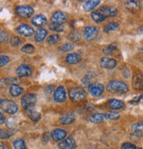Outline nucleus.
Segmentation results:
<instances>
[{
	"label": "nucleus",
	"mask_w": 143,
	"mask_h": 149,
	"mask_svg": "<svg viewBox=\"0 0 143 149\" xmlns=\"http://www.w3.org/2000/svg\"><path fill=\"white\" fill-rule=\"evenodd\" d=\"M107 89L110 92H113V93H126L129 90V87L123 81L112 80L108 83Z\"/></svg>",
	"instance_id": "nucleus-1"
},
{
	"label": "nucleus",
	"mask_w": 143,
	"mask_h": 149,
	"mask_svg": "<svg viewBox=\"0 0 143 149\" xmlns=\"http://www.w3.org/2000/svg\"><path fill=\"white\" fill-rule=\"evenodd\" d=\"M37 97L34 94H27L21 98V106L24 109L30 111L34 109Z\"/></svg>",
	"instance_id": "nucleus-2"
},
{
	"label": "nucleus",
	"mask_w": 143,
	"mask_h": 149,
	"mask_svg": "<svg viewBox=\"0 0 143 149\" xmlns=\"http://www.w3.org/2000/svg\"><path fill=\"white\" fill-rule=\"evenodd\" d=\"M86 96L87 95H86L85 91L80 86L72 87L69 90V97L74 102H81L85 100Z\"/></svg>",
	"instance_id": "nucleus-3"
},
{
	"label": "nucleus",
	"mask_w": 143,
	"mask_h": 149,
	"mask_svg": "<svg viewBox=\"0 0 143 149\" xmlns=\"http://www.w3.org/2000/svg\"><path fill=\"white\" fill-rule=\"evenodd\" d=\"M0 109L10 115H13L17 113L19 109L16 102L11 100H2L1 102H0Z\"/></svg>",
	"instance_id": "nucleus-4"
},
{
	"label": "nucleus",
	"mask_w": 143,
	"mask_h": 149,
	"mask_svg": "<svg viewBox=\"0 0 143 149\" xmlns=\"http://www.w3.org/2000/svg\"><path fill=\"white\" fill-rule=\"evenodd\" d=\"M15 13L21 18H30L34 13V8L30 6H20L15 8Z\"/></svg>",
	"instance_id": "nucleus-5"
},
{
	"label": "nucleus",
	"mask_w": 143,
	"mask_h": 149,
	"mask_svg": "<svg viewBox=\"0 0 143 149\" xmlns=\"http://www.w3.org/2000/svg\"><path fill=\"white\" fill-rule=\"evenodd\" d=\"M98 36V28L94 26H88L84 28L83 30V36L84 38L90 42L95 40Z\"/></svg>",
	"instance_id": "nucleus-6"
},
{
	"label": "nucleus",
	"mask_w": 143,
	"mask_h": 149,
	"mask_svg": "<svg viewBox=\"0 0 143 149\" xmlns=\"http://www.w3.org/2000/svg\"><path fill=\"white\" fill-rule=\"evenodd\" d=\"M88 89H89V92L90 93V95L92 96H94V97L100 96L104 92V86H103V85L101 84V83H98V82L89 84V86H88Z\"/></svg>",
	"instance_id": "nucleus-7"
},
{
	"label": "nucleus",
	"mask_w": 143,
	"mask_h": 149,
	"mask_svg": "<svg viewBox=\"0 0 143 149\" xmlns=\"http://www.w3.org/2000/svg\"><path fill=\"white\" fill-rule=\"evenodd\" d=\"M16 31L20 36H23L25 37H30L35 33L33 27H31L30 26H28V25H26V24H22V25L19 26L16 28Z\"/></svg>",
	"instance_id": "nucleus-8"
},
{
	"label": "nucleus",
	"mask_w": 143,
	"mask_h": 149,
	"mask_svg": "<svg viewBox=\"0 0 143 149\" xmlns=\"http://www.w3.org/2000/svg\"><path fill=\"white\" fill-rule=\"evenodd\" d=\"M54 100L57 102H64L66 100V91L64 86H60L55 90Z\"/></svg>",
	"instance_id": "nucleus-9"
},
{
	"label": "nucleus",
	"mask_w": 143,
	"mask_h": 149,
	"mask_svg": "<svg viewBox=\"0 0 143 149\" xmlns=\"http://www.w3.org/2000/svg\"><path fill=\"white\" fill-rule=\"evenodd\" d=\"M100 65H101V67H103L104 69L111 70L117 66V61L113 58L103 57L100 60Z\"/></svg>",
	"instance_id": "nucleus-10"
},
{
	"label": "nucleus",
	"mask_w": 143,
	"mask_h": 149,
	"mask_svg": "<svg viewBox=\"0 0 143 149\" xmlns=\"http://www.w3.org/2000/svg\"><path fill=\"white\" fill-rule=\"evenodd\" d=\"M50 20H51L52 23L63 24L66 20V14L62 11H57L52 14V16L50 18Z\"/></svg>",
	"instance_id": "nucleus-11"
},
{
	"label": "nucleus",
	"mask_w": 143,
	"mask_h": 149,
	"mask_svg": "<svg viewBox=\"0 0 143 149\" xmlns=\"http://www.w3.org/2000/svg\"><path fill=\"white\" fill-rule=\"evenodd\" d=\"M101 15H103L105 19L108 17H112L115 16L118 13V10L114 7H109V6H103L101 8H99V10L97 11Z\"/></svg>",
	"instance_id": "nucleus-12"
},
{
	"label": "nucleus",
	"mask_w": 143,
	"mask_h": 149,
	"mask_svg": "<svg viewBox=\"0 0 143 149\" xmlns=\"http://www.w3.org/2000/svg\"><path fill=\"white\" fill-rule=\"evenodd\" d=\"M16 73L19 77H30L32 74V68L29 65H21L17 68Z\"/></svg>",
	"instance_id": "nucleus-13"
},
{
	"label": "nucleus",
	"mask_w": 143,
	"mask_h": 149,
	"mask_svg": "<svg viewBox=\"0 0 143 149\" xmlns=\"http://www.w3.org/2000/svg\"><path fill=\"white\" fill-rule=\"evenodd\" d=\"M76 147V143L72 137H68L66 139H63L59 144V149H74Z\"/></svg>",
	"instance_id": "nucleus-14"
},
{
	"label": "nucleus",
	"mask_w": 143,
	"mask_h": 149,
	"mask_svg": "<svg viewBox=\"0 0 143 149\" xmlns=\"http://www.w3.org/2000/svg\"><path fill=\"white\" fill-rule=\"evenodd\" d=\"M66 137V132L63 129H56L51 132V138L55 141H62Z\"/></svg>",
	"instance_id": "nucleus-15"
},
{
	"label": "nucleus",
	"mask_w": 143,
	"mask_h": 149,
	"mask_svg": "<svg viewBox=\"0 0 143 149\" xmlns=\"http://www.w3.org/2000/svg\"><path fill=\"white\" fill-rule=\"evenodd\" d=\"M108 106L112 109L119 110L125 107V102L123 101L118 100V99H110L108 102Z\"/></svg>",
	"instance_id": "nucleus-16"
},
{
	"label": "nucleus",
	"mask_w": 143,
	"mask_h": 149,
	"mask_svg": "<svg viewBox=\"0 0 143 149\" xmlns=\"http://www.w3.org/2000/svg\"><path fill=\"white\" fill-rule=\"evenodd\" d=\"M81 60V56L77 54V53H72V54H69L66 56V61L67 62V64L69 65H77L78 63H80Z\"/></svg>",
	"instance_id": "nucleus-17"
},
{
	"label": "nucleus",
	"mask_w": 143,
	"mask_h": 149,
	"mask_svg": "<svg viewBox=\"0 0 143 149\" xmlns=\"http://www.w3.org/2000/svg\"><path fill=\"white\" fill-rule=\"evenodd\" d=\"M32 24L35 26H37V27H40L43 25H45L47 23V19L44 15L43 14H38L36 16H35L32 20H31Z\"/></svg>",
	"instance_id": "nucleus-18"
},
{
	"label": "nucleus",
	"mask_w": 143,
	"mask_h": 149,
	"mask_svg": "<svg viewBox=\"0 0 143 149\" xmlns=\"http://www.w3.org/2000/svg\"><path fill=\"white\" fill-rule=\"evenodd\" d=\"M106 120L105 114L103 113H95L89 116V121L94 124H100Z\"/></svg>",
	"instance_id": "nucleus-19"
},
{
	"label": "nucleus",
	"mask_w": 143,
	"mask_h": 149,
	"mask_svg": "<svg viewBox=\"0 0 143 149\" xmlns=\"http://www.w3.org/2000/svg\"><path fill=\"white\" fill-rule=\"evenodd\" d=\"M101 3L100 0H89V1H87L84 6H83V9L85 12H91L92 10H94L99 4Z\"/></svg>",
	"instance_id": "nucleus-20"
},
{
	"label": "nucleus",
	"mask_w": 143,
	"mask_h": 149,
	"mask_svg": "<svg viewBox=\"0 0 143 149\" xmlns=\"http://www.w3.org/2000/svg\"><path fill=\"white\" fill-rule=\"evenodd\" d=\"M23 92H24V89L21 86H20L19 85L14 84L10 86V95L13 97L20 96V95L23 94Z\"/></svg>",
	"instance_id": "nucleus-21"
},
{
	"label": "nucleus",
	"mask_w": 143,
	"mask_h": 149,
	"mask_svg": "<svg viewBox=\"0 0 143 149\" xmlns=\"http://www.w3.org/2000/svg\"><path fill=\"white\" fill-rule=\"evenodd\" d=\"M47 34H48V31L46 30V29H44V28L38 29L35 34V41L36 42H43L45 39V37L47 36Z\"/></svg>",
	"instance_id": "nucleus-22"
},
{
	"label": "nucleus",
	"mask_w": 143,
	"mask_h": 149,
	"mask_svg": "<svg viewBox=\"0 0 143 149\" xmlns=\"http://www.w3.org/2000/svg\"><path fill=\"white\" fill-rule=\"evenodd\" d=\"M74 120H75V115L73 113L66 114L65 116H61V118H60V122L63 125H70L73 122H74Z\"/></svg>",
	"instance_id": "nucleus-23"
},
{
	"label": "nucleus",
	"mask_w": 143,
	"mask_h": 149,
	"mask_svg": "<svg viewBox=\"0 0 143 149\" xmlns=\"http://www.w3.org/2000/svg\"><path fill=\"white\" fill-rule=\"evenodd\" d=\"M132 132L136 136H142L143 133V124L142 122L135 123L132 125Z\"/></svg>",
	"instance_id": "nucleus-24"
},
{
	"label": "nucleus",
	"mask_w": 143,
	"mask_h": 149,
	"mask_svg": "<svg viewBox=\"0 0 143 149\" xmlns=\"http://www.w3.org/2000/svg\"><path fill=\"white\" fill-rule=\"evenodd\" d=\"M125 6L131 12H137L140 7L138 1H126L125 2Z\"/></svg>",
	"instance_id": "nucleus-25"
},
{
	"label": "nucleus",
	"mask_w": 143,
	"mask_h": 149,
	"mask_svg": "<svg viewBox=\"0 0 143 149\" xmlns=\"http://www.w3.org/2000/svg\"><path fill=\"white\" fill-rule=\"evenodd\" d=\"M119 27V24L115 21H110L108 24L105 25L104 28H103V32L104 33H110L112 31L117 30Z\"/></svg>",
	"instance_id": "nucleus-26"
},
{
	"label": "nucleus",
	"mask_w": 143,
	"mask_h": 149,
	"mask_svg": "<svg viewBox=\"0 0 143 149\" xmlns=\"http://www.w3.org/2000/svg\"><path fill=\"white\" fill-rule=\"evenodd\" d=\"M18 79L16 78H7V79H3L0 80V86L1 87H6L9 85H14L17 82Z\"/></svg>",
	"instance_id": "nucleus-27"
},
{
	"label": "nucleus",
	"mask_w": 143,
	"mask_h": 149,
	"mask_svg": "<svg viewBox=\"0 0 143 149\" xmlns=\"http://www.w3.org/2000/svg\"><path fill=\"white\" fill-rule=\"evenodd\" d=\"M49 28L50 29L51 31L57 32V33H61L64 31L65 26L64 24H56V23H51L49 26Z\"/></svg>",
	"instance_id": "nucleus-28"
},
{
	"label": "nucleus",
	"mask_w": 143,
	"mask_h": 149,
	"mask_svg": "<svg viewBox=\"0 0 143 149\" xmlns=\"http://www.w3.org/2000/svg\"><path fill=\"white\" fill-rule=\"evenodd\" d=\"M142 76H141V74H140V75H136L135 77H134V79H133V86H134V88H136V89H142Z\"/></svg>",
	"instance_id": "nucleus-29"
},
{
	"label": "nucleus",
	"mask_w": 143,
	"mask_h": 149,
	"mask_svg": "<svg viewBox=\"0 0 143 149\" xmlns=\"http://www.w3.org/2000/svg\"><path fill=\"white\" fill-rule=\"evenodd\" d=\"M60 41V36L57 34H54V35H51L48 38H47V42L49 44H51V45H54V44H57L59 43Z\"/></svg>",
	"instance_id": "nucleus-30"
},
{
	"label": "nucleus",
	"mask_w": 143,
	"mask_h": 149,
	"mask_svg": "<svg viewBox=\"0 0 143 149\" xmlns=\"http://www.w3.org/2000/svg\"><path fill=\"white\" fill-rule=\"evenodd\" d=\"M91 18L96 23H102L103 21L105 20V18L103 15H101L98 12H93L91 13Z\"/></svg>",
	"instance_id": "nucleus-31"
},
{
	"label": "nucleus",
	"mask_w": 143,
	"mask_h": 149,
	"mask_svg": "<svg viewBox=\"0 0 143 149\" xmlns=\"http://www.w3.org/2000/svg\"><path fill=\"white\" fill-rule=\"evenodd\" d=\"M106 119H110V120H118L120 117V114L116 111H110L105 114Z\"/></svg>",
	"instance_id": "nucleus-32"
},
{
	"label": "nucleus",
	"mask_w": 143,
	"mask_h": 149,
	"mask_svg": "<svg viewBox=\"0 0 143 149\" xmlns=\"http://www.w3.org/2000/svg\"><path fill=\"white\" fill-rule=\"evenodd\" d=\"M13 147L14 149H26V143L23 139H18L13 141Z\"/></svg>",
	"instance_id": "nucleus-33"
},
{
	"label": "nucleus",
	"mask_w": 143,
	"mask_h": 149,
	"mask_svg": "<svg viewBox=\"0 0 143 149\" xmlns=\"http://www.w3.org/2000/svg\"><path fill=\"white\" fill-rule=\"evenodd\" d=\"M35 46L32 44H26L25 46H23V48L21 49L22 52L27 54V55H31L35 52Z\"/></svg>",
	"instance_id": "nucleus-34"
},
{
	"label": "nucleus",
	"mask_w": 143,
	"mask_h": 149,
	"mask_svg": "<svg viewBox=\"0 0 143 149\" xmlns=\"http://www.w3.org/2000/svg\"><path fill=\"white\" fill-rule=\"evenodd\" d=\"M28 116H29V118L31 119V120L33 121H38L41 119V115L36 112V111H33V110H30L28 111Z\"/></svg>",
	"instance_id": "nucleus-35"
},
{
	"label": "nucleus",
	"mask_w": 143,
	"mask_h": 149,
	"mask_svg": "<svg viewBox=\"0 0 143 149\" xmlns=\"http://www.w3.org/2000/svg\"><path fill=\"white\" fill-rule=\"evenodd\" d=\"M73 49H74V45L73 43H71V42H66L65 44H63L61 46L60 50L62 52H69V51H72Z\"/></svg>",
	"instance_id": "nucleus-36"
},
{
	"label": "nucleus",
	"mask_w": 143,
	"mask_h": 149,
	"mask_svg": "<svg viewBox=\"0 0 143 149\" xmlns=\"http://www.w3.org/2000/svg\"><path fill=\"white\" fill-rule=\"evenodd\" d=\"M21 43H22V41L17 36H13L10 39V44L14 48L19 47L20 45H21Z\"/></svg>",
	"instance_id": "nucleus-37"
},
{
	"label": "nucleus",
	"mask_w": 143,
	"mask_h": 149,
	"mask_svg": "<svg viewBox=\"0 0 143 149\" xmlns=\"http://www.w3.org/2000/svg\"><path fill=\"white\" fill-rule=\"evenodd\" d=\"M13 136V132L4 129H0V139H6Z\"/></svg>",
	"instance_id": "nucleus-38"
},
{
	"label": "nucleus",
	"mask_w": 143,
	"mask_h": 149,
	"mask_svg": "<svg viewBox=\"0 0 143 149\" xmlns=\"http://www.w3.org/2000/svg\"><path fill=\"white\" fill-rule=\"evenodd\" d=\"M10 62V57L7 56H0V67L6 65Z\"/></svg>",
	"instance_id": "nucleus-39"
},
{
	"label": "nucleus",
	"mask_w": 143,
	"mask_h": 149,
	"mask_svg": "<svg viewBox=\"0 0 143 149\" xmlns=\"http://www.w3.org/2000/svg\"><path fill=\"white\" fill-rule=\"evenodd\" d=\"M116 50H117V47L115 45H110V46L105 48V49L103 50V52L106 55H111V54H113L114 52H115Z\"/></svg>",
	"instance_id": "nucleus-40"
},
{
	"label": "nucleus",
	"mask_w": 143,
	"mask_h": 149,
	"mask_svg": "<svg viewBox=\"0 0 143 149\" xmlns=\"http://www.w3.org/2000/svg\"><path fill=\"white\" fill-rule=\"evenodd\" d=\"M121 149H140V148L137 147L134 144L126 142V143H124V144L122 145Z\"/></svg>",
	"instance_id": "nucleus-41"
},
{
	"label": "nucleus",
	"mask_w": 143,
	"mask_h": 149,
	"mask_svg": "<svg viewBox=\"0 0 143 149\" xmlns=\"http://www.w3.org/2000/svg\"><path fill=\"white\" fill-rule=\"evenodd\" d=\"M69 38L72 40V41H75V42H79L80 39V34H78L77 31H73L70 34L69 36Z\"/></svg>",
	"instance_id": "nucleus-42"
},
{
	"label": "nucleus",
	"mask_w": 143,
	"mask_h": 149,
	"mask_svg": "<svg viewBox=\"0 0 143 149\" xmlns=\"http://www.w3.org/2000/svg\"><path fill=\"white\" fill-rule=\"evenodd\" d=\"M8 39V34L3 30H0V43L6 42Z\"/></svg>",
	"instance_id": "nucleus-43"
},
{
	"label": "nucleus",
	"mask_w": 143,
	"mask_h": 149,
	"mask_svg": "<svg viewBox=\"0 0 143 149\" xmlns=\"http://www.w3.org/2000/svg\"><path fill=\"white\" fill-rule=\"evenodd\" d=\"M52 92H54V86H48L45 88V93L46 94H51Z\"/></svg>",
	"instance_id": "nucleus-44"
},
{
	"label": "nucleus",
	"mask_w": 143,
	"mask_h": 149,
	"mask_svg": "<svg viewBox=\"0 0 143 149\" xmlns=\"http://www.w3.org/2000/svg\"><path fill=\"white\" fill-rule=\"evenodd\" d=\"M141 97H142V95H140V97H137V98L133 99V101H131V102H130V103H131V104H137V103L141 100Z\"/></svg>",
	"instance_id": "nucleus-45"
},
{
	"label": "nucleus",
	"mask_w": 143,
	"mask_h": 149,
	"mask_svg": "<svg viewBox=\"0 0 143 149\" xmlns=\"http://www.w3.org/2000/svg\"><path fill=\"white\" fill-rule=\"evenodd\" d=\"M0 149H10V146L6 143H2L0 144Z\"/></svg>",
	"instance_id": "nucleus-46"
},
{
	"label": "nucleus",
	"mask_w": 143,
	"mask_h": 149,
	"mask_svg": "<svg viewBox=\"0 0 143 149\" xmlns=\"http://www.w3.org/2000/svg\"><path fill=\"white\" fill-rule=\"evenodd\" d=\"M5 122H6V117L1 112H0V124H4Z\"/></svg>",
	"instance_id": "nucleus-47"
},
{
	"label": "nucleus",
	"mask_w": 143,
	"mask_h": 149,
	"mask_svg": "<svg viewBox=\"0 0 143 149\" xmlns=\"http://www.w3.org/2000/svg\"><path fill=\"white\" fill-rule=\"evenodd\" d=\"M3 99H1V98H0V102H1V101H2Z\"/></svg>",
	"instance_id": "nucleus-48"
}]
</instances>
